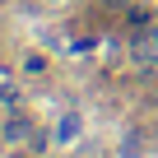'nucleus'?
Wrapping results in <instances>:
<instances>
[{"label": "nucleus", "instance_id": "f03ea898", "mask_svg": "<svg viewBox=\"0 0 158 158\" xmlns=\"http://www.w3.org/2000/svg\"><path fill=\"white\" fill-rule=\"evenodd\" d=\"M28 130H33V121H28V116H19V112H14V121H10V126H5V139H28Z\"/></svg>", "mask_w": 158, "mask_h": 158}, {"label": "nucleus", "instance_id": "7ed1b4c3", "mask_svg": "<svg viewBox=\"0 0 158 158\" xmlns=\"http://www.w3.org/2000/svg\"><path fill=\"white\" fill-rule=\"evenodd\" d=\"M14 107H19V89H0V116H14Z\"/></svg>", "mask_w": 158, "mask_h": 158}, {"label": "nucleus", "instance_id": "f257e3e1", "mask_svg": "<svg viewBox=\"0 0 158 158\" xmlns=\"http://www.w3.org/2000/svg\"><path fill=\"white\" fill-rule=\"evenodd\" d=\"M135 56H139L144 65H158V28H149V33L135 42Z\"/></svg>", "mask_w": 158, "mask_h": 158}, {"label": "nucleus", "instance_id": "20e7f679", "mask_svg": "<svg viewBox=\"0 0 158 158\" xmlns=\"http://www.w3.org/2000/svg\"><path fill=\"white\" fill-rule=\"evenodd\" d=\"M42 65H47L42 56H28V60H23V70H28V74H42Z\"/></svg>", "mask_w": 158, "mask_h": 158}]
</instances>
